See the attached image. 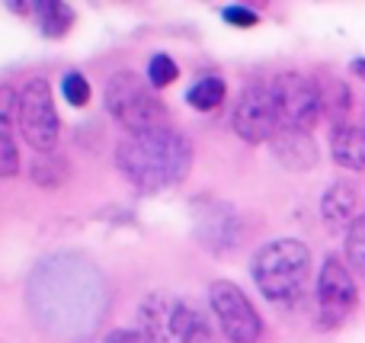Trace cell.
Masks as SVG:
<instances>
[{
    "label": "cell",
    "instance_id": "obj_1",
    "mask_svg": "<svg viewBox=\"0 0 365 343\" xmlns=\"http://www.w3.org/2000/svg\"><path fill=\"white\" fill-rule=\"evenodd\" d=\"M26 302L42 327L61 337H87L106 314V280L87 257L55 254L32 270Z\"/></svg>",
    "mask_w": 365,
    "mask_h": 343
},
{
    "label": "cell",
    "instance_id": "obj_2",
    "mask_svg": "<svg viewBox=\"0 0 365 343\" xmlns=\"http://www.w3.org/2000/svg\"><path fill=\"white\" fill-rule=\"evenodd\" d=\"M115 167L138 193H164L186 180L192 167V141L177 128H151L122 138Z\"/></svg>",
    "mask_w": 365,
    "mask_h": 343
},
{
    "label": "cell",
    "instance_id": "obj_3",
    "mask_svg": "<svg viewBox=\"0 0 365 343\" xmlns=\"http://www.w3.org/2000/svg\"><path fill=\"white\" fill-rule=\"evenodd\" d=\"M257 289L276 305H292L304 295L311 280V250L295 237H279L257 250L250 263Z\"/></svg>",
    "mask_w": 365,
    "mask_h": 343
},
{
    "label": "cell",
    "instance_id": "obj_4",
    "mask_svg": "<svg viewBox=\"0 0 365 343\" xmlns=\"http://www.w3.org/2000/svg\"><path fill=\"white\" fill-rule=\"evenodd\" d=\"M103 100H106V113L122 128H128V135L167 126V106L154 96L151 83H145L132 71H119V74L109 77Z\"/></svg>",
    "mask_w": 365,
    "mask_h": 343
},
{
    "label": "cell",
    "instance_id": "obj_5",
    "mask_svg": "<svg viewBox=\"0 0 365 343\" xmlns=\"http://www.w3.org/2000/svg\"><path fill=\"white\" fill-rule=\"evenodd\" d=\"M141 331L158 343H212L205 314L170 295H151L141 305Z\"/></svg>",
    "mask_w": 365,
    "mask_h": 343
},
{
    "label": "cell",
    "instance_id": "obj_6",
    "mask_svg": "<svg viewBox=\"0 0 365 343\" xmlns=\"http://www.w3.org/2000/svg\"><path fill=\"white\" fill-rule=\"evenodd\" d=\"M19 135L38 154H55L58 145V109L45 77H32L19 90Z\"/></svg>",
    "mask_w": 365,
    "mask_h": 343
},
{
    "label": "cell",
    "instance_id": "obj_7",
    "mask_svg": "<svg viewBox=\"0 0 365 343\" xmlns=\"http://www.w3.org/2000/svg\"><path fill=\"white\" fill-rule=\"evenodd\" d=\"M208 305H212L215 318H218L221 334L231 343H259L263 340V318L257 314L253 302L247 299L237 282H227V280L212 282V289H208Z\"/></svg>",
    "mask_w": 365,
    "mask_h": 343
},
{
    "label": "cell",
    "instance_id": "obj_8",
    "mask_svg": "<svg viewBox=\"0 0 365 343\" xmlns=\"http://www.w3.org/2000/svg\"><path fill=\"white\" fill-rule=\"evenodd\" d=\"M231 126L247 145L272 141V135L282 128L276 96H272V83L253 81L240 90L237 103H234V113H231Z\"/></svg>",
    "mask_w": 365,
    "mask_h": 343
},
{
    "label": "cell",
    "instance_id": "obj_9",
    "mask_svg": "<svg viewBox=\"0 0 365 343\" xmlns=\"http://www.w3.org/2000/svg\"><path fill=\"white\" fill-rule=\"evenodd\" d=\"M272 96H276V109H279L282 128L311 132L314 122L321 119V113H324L317 81H311L308 74H298V71L279 74L276 81H272Z\"/></svg>",
    "mask_w": 365,
    "mask_h": 343
},
{
    "label": "cell",
    "instance_id": "obj_10",
    "mask_svg": "<svg viewBox=\"0 0 365 343\" xmlns=\"http://www.w3.org/2000/svg\"><path fill=\"white\" fill-rule=\"evenodd\" d=\"M356 302H359V289H356V276L346 263L327 257L317 276V314H321L324 327H340L343 321L353 314Z\"/></svg>",
    "mask_w": 365,
    "mask_h": 343
},
{
    "label": "cell",
    "instance_id": "obj_11",
    "mask_svg": "<svg viewBox=\"0 0 365 343\" xmlns=\"http://www.w3.org/2000/svg\"><path fill=\"white\" fill-rule=\"evenodd\" d=\"M192 228L195 237L205 244L208 250L221 254V250L234 247L240 241V222L234 209L218 199H195L192 203Z\"/></svg>",
    "mask_w": 365,
    "mask_h": 343
},
{
    "label": "cell",
    "instance_id": "obj_12",
    "mask_svg": "<svg viewBox=\"0 0 365 343\" xmlns=\"http://www.w3.org/2000/svg\"><path fill=\"white\" fill-rule=\"evenodd\" d=\"M272 158L279 160L289 170H311L317 164V145L311 138V132H302V128H279L269 141Z\"/></svg>",
    "mask_w": 365,
    "mask_h": 343
},
{
    "label": "cell",
    "instance_id": "obj_13",
    "mask_svg": "<svg viewBox=\"0 0 365 343\" xmlns=\"http://www.w3.org/2000/svg\"><path fill=\"white\" fill-rule=\"evenodd\" d=\"M330 154L343 170H365V128L340 122L330 132Z\"/></svg>",
    "mask_w": 365,
    "mask_h": 343
},
{
    "label": "cell",
    "instance_id": "obj_14",
    "mask_svg": "<svg viewBox=\"0 0 365 343\" xmlns=\"http://www.w3.org/2000/svg\"><path fill=\"white\" fill-rule=\"evenodd\" d=\"M356 190L349 183H334L327 186L321 199V218L330 231H349V225L356 222Z\"/></svg>",
    "mask_w": 365,
    "mask_h": 343
},
{
    "label": "cell",
    "instance_id": "obj_15",
    "mask_svg": "<svg viewBox=\"0 0 365 343\" xmlns=\"http://www.w3.org/2000/svg\"><path fill=\"white\" fill-rule=\"evenodd\" d=\"M32 13H36L38 29H42L45 39H61L74 26V10L61 0H38V4H32Z\"/></svg>",
    "mask_w": 365,
    "mask_h": 343
},
{
    "label": "cell",
    "instance_id": "obj_16",
    "mask_svg": "<svg viewBox=\"0 0 365 343\" xmlns=\"http://www.w3.org/2000/svg\"><path fill=\"white\" fill-rule=\"evenodd\" d=\"M317 90H321V103H324V113L330 116L334 126L346 122L349 109H353V93L349 87L340 81V77H321L317 81Z\"/></svg>",
    "mask_w": 365,
    "mask_h": 343
},
{
    "label": "cell",
    "instance_id": "obj_17",
    "mask_svg": "<svg viewBox=\"0 0 365 343\" xmlns=\"http://www.w3.org/2000/svg\"><path fill=\"white\" fill-rule=\"evenodd\" d=\"M225 96H227V87L218 74L199 77V81L186 90V103L192 109H199V113H212V109H218L221 103H225Z\"/></svg>",
    "mask_w": 365,
    "mask_h": 343
},
{
    "label": "cell",
    "instance_id": "obj_18",
    "mask_svg": "<svg viewBox=\"0 0 365 343\" xmlns=\"http://www.w3.org/2000/svg\"><path fill=\"white\" fill-rule=\"evenodd\" d=\"M71 167L61 154H38L36 164H32V180L38 186H61L68 180Z\"/></svg>",
    "mask_w": 365,
    "mask_h": 343
},
{
    "label": "cell",
    "instance_id": "obj_19",
    "mask_svg": "<svg viewBox=\"0 0 365 343\" xmlns=\"http://www.w3.org/2000/svg\"><path fill=\"white\" fill-rule=\"evenodd\" d=\"M346 267L353 276L365 280V215H359L346 231Z\"/></svg>",
    "mask_w": 365,
    "mask_h": 343
},
{
    "label": "cell",
    "instance_id": "obj_20",
    "mask_svg": "<svg viewBox=\"0 0 365 343\" xmlns=\"http://www.w3.org/2000/svg\"><path fill=\"white\" fill-rule=\"evenodd\" d=\"M177 77H180L177 61H173L170 55H164V51H158V55L148 61V83H151V87H170Z\"/></svg>",
    "mask_w": 365,
    "mask_h": 343
},
{
    "label": "cell",
    "instance_id": "obj_21",
    "mask_svg": "<svg viewBox=\"0 0 365 343\" xmlns=\"http://www.w3.org/2000/svg\"><path fill=\"white\" fill-rule=\"evenodd\" d=\"M61 96L71 103V106H87L90 103V83L87 77L81 74V71H68V74L61 77Z\"/></svg>",
    "mask_w": 365,
    "mask_h": 343
},
{
    "label": "cell",
    "instance_id": "obj_22",
    "mask_svg": "<svg viewBox=\"0 0 365 343\" xmlns=\"http://www.w3.org/2000/svg\"><path fill=\"white\" fill-rule=\"evenodd\" d=\"M19 173V151L13 141V128L0 126V177L10 180Z\"/></svg>",
    "mask_w": 365,
    "mask_h": 343
},
{
    "label": "cell",
    "instance_id": "obj_23",
    "mask_svg": "<svg viewBox=\"0 0 365 343\" xmlns=\"http://www.w3.org/2000/svg\"><path fill=\"white\" fill-rule=\"evenodd\" d=\"M0 126H19V93L13 87H0Z\"/></svg>",
    "mask_w": 365,
    "mask_h": 343
},
{
    "label": "cell",
    "instance_id": "obj_24",
    "mask_svg": "<svg viewBox=\"0 0 365 343\" xmlns=\"http://www.w3.org/2000/svg\"><path fill=\"white\" fill-rule=\"evenodd\" d=\"M221 19H225V23H231V26H237V29H250V26L259 23V16L250 10V6H237V4L225 6V10H221Z\"/></svg>",
    "mask_w": 365,
    "mask_h": 343
},
{
    "label": "cell",
    "instance_id": "obj_25",
    "mask_svg": "<svg viewBox=\"0 0 365 343\" xmlns=\"http://www.w3.org/2000/svg\"><path fill=\"white\" fill-rule=\"evenodd\" d=\"M103 343H158L154 337H148L145 331H128V327H119V331H109L106 337H103Z\"/></svg>",
    "mask_w": 365,
    "mask_h": 343
},
{
    "label": "cell",
    "instance_id": "obj_26",
    "mask_svg": "<svg viewBox=\"0 0 365 343\" xmlns=\"http://www.w3.org/2000/svg\"><path fill=\"white\" fill-rule=\"evenodd\" d=\"M349 71H353L356 77H362V81H365V58H353V61H349Z\"/></svg>",
    "mask_w": 365,
    "mask_h": 343
},
{
    "label": "cell",
    "instance_id": "obj_27",
    "mask_svg": "<svg viewBox=\"0 0 365 343\" xmlns=\"http://www.w3.org/2000/svg\"><path fill=\"white\" fill-rule=\"evenodd\" d=\"M362 128H365V106H362Z\"/></svg>",
    "mask_w": 365,
    "mask_h": 343
}]
</instances>
